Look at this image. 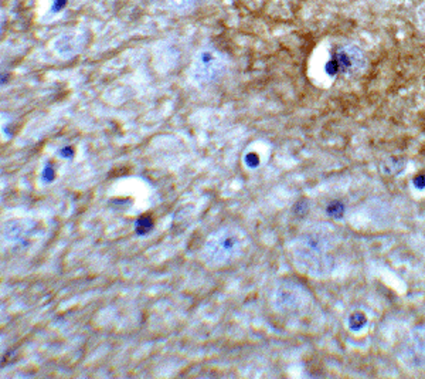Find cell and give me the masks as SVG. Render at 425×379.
<instances>
[{"mask_svg":"<svg viewBox=\"0 0 425 379\" xmlns=\"http://www.w3.org/2000/svg\"><path fill=\"white\" fill-rule=\"evenodd\" d=\"M197 0H169L170 6L177 10H186V9H190L196 3Z\"/></svg>","mask_w":425,"mask_h":379,"instance_id":"cell-4","label":"cell"},{"mask_svg":"<svg viewBox=\"0 0 425 379\" xmlns=\"http://www.w3.org/2000/svg\"><path fill=\"white\" fill-rule=\"evenodd\" d=\"M223 70V61L221 57L214 51H203L200 53L193 63L192 74L194 81L199 84L211 83L220 76Z\"/></svg>","mask_w":425,"mask_h":379,"instance_id":"cell-3","label":"cell"},{"mask_svg":"<svg viewBox=\"0 0 425 379\" xmlns=\"http://www.w3.org/2000/svg\"><path fill=\"white\" fill-rule=\"evenodd\" d=\"M239 249V237L231 230H225L211 237L206 247L204 253L207 260L214 264H223L231 260Z\"/></svg>","mask_w":425,"mask_h":379,"instance_id":"cell-1","label":"cell"},{"mask_svg":"<svg viewBox=\"0 0 425 379\" xmlns=\"http://www.w3.org/2000/svg\"><path fill=\"white\" fill-rule=\"evenodd\" d=\"M136 228H138V233L143 235V233L149 232L150 228H152V220H150L149 218H143V219H141L138 222Z\"/></svg>","mask_w":425,"mask_h":379,"instance_id":"cell-5","label":"cell"},{"mask_svg":"<svg viewBox=\"0 0 425 379\" xmlns=\"http://www.w3.org/2000/svg\"><path fill=\"white\" fill-rule=\"evenodd\" d=\"M366 60L363 53L353 46H343L337 48L329 63V69H333L335 74H356L365 67Z\"/></svg>","mask_w":425,"mask_h":379,"instance_id":"cell-2","label":"cell"}]
</instances>
